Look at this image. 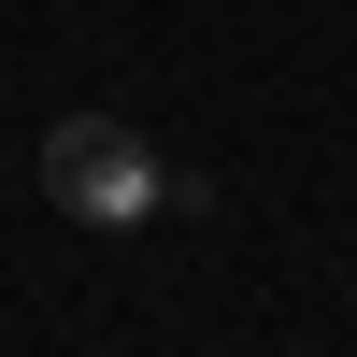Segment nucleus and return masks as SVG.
Here are the masks:
<instances>
[{
    "mask_svg": "<svg viewBox=\"0 0 357 357\" xmlns=\"http://www.w3.org/2000/svg\"><path fill=\"white\" fill-rule=\"evenodd\" d=\"M43 200L86 215V229H143L172 200V172H158V143H143L129 114H57L43 129Z\"/></svg>",
    "mask_w": 357,
    "mask_h": 357,
    "instance_id": "nucleus-1",
    "label": "nucleus"
}]
</instances>
